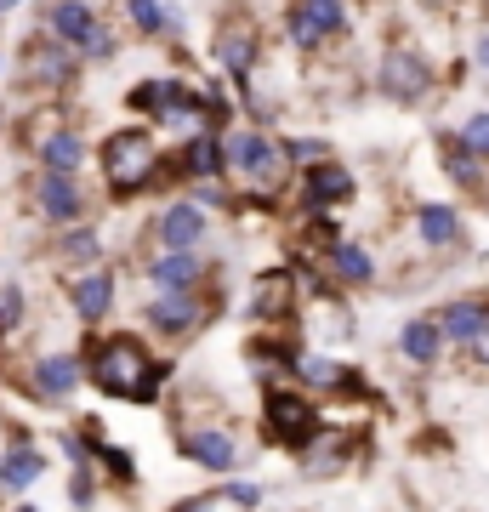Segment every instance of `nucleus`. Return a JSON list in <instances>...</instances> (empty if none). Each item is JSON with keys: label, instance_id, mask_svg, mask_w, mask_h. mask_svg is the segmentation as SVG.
<instances>
[{"label": "nucleus", "instance_id": "1", "mask_svg": "<svg viewBox=\"0 0 489 512\" xmlns=\"http://www.w3.org/2000/svg\"><path fill=\"white\" fill-rule=\"evenodd\" d=\"M86 370H91V387L103 399H126V404H154L165 387V370L154 353H148L143 336H97L86 348Z\"/></svg>", "mask_w": 489, "mask_h": 512}, {"label": "nucleus", "instance_id": "2", "mask_svg": "<svg viewBox=\"0 0 489 512\" xmlns=\"http://www.w3.org/2000/svg\"><path fill=\"white\" fill-rule=\"evenodd\" d=\"M160 171H165V148H160V137H154L148 126L109 131V143H103V188H109V200L143 194Z\"/></svg>", "mask_w": 489, "mask_h": 512}, {"label": "nucleus", "instance_id": "3", "mask_svg": "<svg viewBox=\"0 0 489 512\" xmlns=\"http://www.w3.org/2000/svg\"><path fill=\"white\" fill-rule=\"evenodd\" d=\"M262 421H268V439L279 444V450H290V456H302L313 444V433L325 427L313 393H302V387L285 382V376H273L268 393H262Z\"/></svg>", "mask_w": 489, "mask_h": 512}, {"label": "nucleus", "instance_id": "4", "mask_svg": "<svg viewBox=\"0 0 489 512\" xmlns=\"http://www.w3.org/2000/svg\"><path fill=\"white\" fill-rule=\"evenodd\" d=\"M222 160H228V177L234 183H251L262 194H273V183L285 177V143L268 137L262 126H228L222 131Z\"/></svg>", "mask_w": 489, "mask_h": 512}, {"label": "nucleus", "instance_id": "5", "mask_svg": "<svg viewBox=\"0 0 489 512\" xmlns=\"http://www.w3.org/2000/svg\"><path fill=\"white\" fill-rule=\"evenodd\" d=\"M211 313H217V296L211 285L205 291H171V296H148L143 302V325L160 336V342H188V336H200L211 325Z\"/></svg>", "mask_w": 489, "mask_h": 512}, {"label": "nucleus", "instance_id": "6", "mask_svg": "<svg viewBox=\"0 0 489 512\" xmlns=\"http://www.w3.org/2000/svg\"><path fill=\"white\" fill-rule=\"evenodd\" d=\"M347 0H290L285 6V35L296 52H319L330 40L347 35Z\"/></svg>", "mask_w": 489, "mask_h": 512}, {"label": "nucleus", "instance_id": "7", "mask_svg": "<svg viewBox=\"0 0 489 512\" xmlns=\"http://www.w3.org/2000/svg\"><path fill=\"white\" fill-rule=\"evenodd\" d=\"M376 92L387 97V103H421V97L433 92V63H427V52H416V46H387L376 63Z\"/></svg>", "mask_w": 489, "mask_h": 512}, {"label": "nucleus", "instance_id": "8", "mask_svg": "<svg viewBox=\"0 0 489 512\" xmlns=\"http://www.w3.org/2000/svg\"><path fill=\"white\" fill-rule=\"evenodd\" d=\"M211 57H217V69L234 80V86H251L256 63H262V35H256V23L245 12H228L217 23V35H211Z\"/></svg>", "mask_w": 489, "mask_h": 512}, {"label": "nucleus", "instance_id": "9", "mask_svg": "<svg viewBox=\"0 0 489 512\" xmlns=\"http://www.w3.org/2000/svg\"><path fill=\"white\" fill-rule=\"evenodd\" d=\"M177 450L211 478L239 473V439H234V427H222V421H188L177 433Z\"/></svg>", "mask_w": 489, "mask_h": 512}, {"label": "nucleus", "instance_id": "10", "mask_svg": "<svg viewBox=\"0 0 489 512\" xmlns=\"http://www.w3.org/2000/svg\"><path fill=\"white\" fill-rule=\"evenodd\" d=\"M74 69H80L74 46L52 40L46 29H40V35H29V46L18 52V74L29 80V86H40V92H63V86H74Z\"/></svg>", "mask_w": 489, "mask_h": 512}, {"label": "nucleus", "instance_id": "11", "mask_svg": "<svg viewBox=\"0 0 489 512\" xmlns=\"http://www.w3.org/2000/svg\"><path fill=\"white\" fill-rule=\"evenodd\" d=\"M80 382H91L86 353H40L35 365L23 370V387H29V399H40V404L74 399V393H80Z\"/></svg>", "mask_w": 489, "mask_h": 512}, {"label": "nucleus", "instance_id": "12", "mask_svg": "<svg viewBox=\"0 0 489 512\" xmlns=\"http://www.w3.org/2000/svg\"><path fill=\"white\" fill-rule=\"evenodd\" d=\"M154 245L160 251H205V239H211V211L200 200H171L160 205V217H154Z\"/></svg>", "mask_w": 489, "mask_h": 512}, {"label": "nucleus", "instance_id": "13", "mask_svg": "<svg viewBox=\"0 0 489 512\" xmlns=\"http://www.w3.org/2000/svg\"><path fill=\"white\" fill-rule=\"evenodd\" d=\"M205 274H211V262H205V251H154V256L143 262L148 296H171V291H205Z\"/></svg>", "mask_w": 489, "mask_h": 512}, {"label": "nucleus", "instance_id": "14", "mask_svg": "<svg viewBox=\"0 0 489 512\" xmlns=\"http://www.w3.org/2000/svg\"><path fill=\"white\" fill-rule=\"evenodd\" d=\"M296 285H302L296 268L262 274L251 291H245V319H256V325H290V319H296Z\"/></svg>", "mask_w": 489, "mask_h": 512}, {"label": "nucleus", "instance_id": "15", "mask_svg": "<svg viewBox=\"0 0 489 512\" xmlns=\"http://www.w3.org/2000/svg\"><path fill=\"white\" fill-rule=\"evenodd\" d=\"M40 478H46V456L35 450L29 427H12V433H6V456H0V495H6V501H23Z\"/></svg>", "mask_w": 489, "mask_h": 512}, {"label": "nucleus", "instance_id": "16", "mask_svg": "<svg viewBox=\"0 0 489 512\" xmlns=\"http://www.w3.org/2000/svg\"><path fill=\"white\" fill-rule=\"evenodd\" d=\"M35 211H40V222H52V228H74V222H86V188L74 183V177L40 171L35 177Z\"/></svg>", "mask_w": 489, "mask_h": 512}, {"label": "nucleus", "instance_id": "17", "mask_svg": "<svg viewBox=\"0 0 489 512\" xmlns=\"http://www.w3.org/2000/svg\"><path fill=\"white\" fill-rule=\"evenodd\" d=\"M353 194H359V183H353V171H347L336 154L302 171V205H308V211H336V205H347Z\"/></svg>", "mask_w": 489, "mask_h": 512}, {"label": "nucleus", "instance_id": "18", "mask_svg": "<svg viewBox=\"0 0 489 512\" xmlns=\"http://www.w3.org/2000/svg\"><path fill=\"white\" fill-rule=\"evenodd\" d=\"M97 23H103V12L91 0H46V12H40V29L52 40H63V46H74V52H86Z\"/></svg>", "mask_w": 489, "mask_h": 512}, {"label": "nucleus", "instance_id": "19", "mask_svg": "<svg viewBox=\"0 0 489 512\" xmlns=\"http://www.w3.org/2000/svg\"><path fill=\"white\" fill-rule=\"evenodd\" d=\"M63 296H69V308L80 313V325H103L114 313V268H86V274H69V285H63Z\"/></svg>", "mask_w": 489, "mask_h": 512}, {"label": "nucleus", "instance_id": "20", "mask_svg": "<svg viewBox=\"0 0 489 512\" xmlns=\"http://www.w3.org/2000/svg\"><path fill=\"white\" fill-rule=\"evenodd\" d=\"M444 348H450V336H444V325H438V313H416V319H404L399 330V359L416 370H433L438 359H444Z\"/></svg>", "mask_w": 489, "mask_h": 512}, {"label": "nucleus", "instance_id": "21", "mask_svg": "<svg viewBox=\"0 0 489 512\" xmlns=\"http://www.w3.org/2000/svg\"><path fill=\"white\" fill-rule=\"evenodd\" d=\"M296 461H302V473H308V478H336L347 461H353V433L336 427V421H325V427L313 433V444Z\"/></svg>", "mask_w": 489, "mask_h": 512}, {"label": "nucleus", "instance_id": "22", "mask_svg": "<svg viewBox=\"0 0 489 512\" xmlns=\"http://www.w3.org/2000/svg\"><path fill=\"white\" fill-rule=\"evenodd\" d=\"M103 234L91 222H74V228H57V245H52V262L69 268V274H86V268H103Z\"/></svg>", "mask_w": 489, "mask_h": 512}, {"label": "nucleus", "instance_id": "23", "mask_svg": "<svg viewBox=\"0 0 489 512\" xmlns=\"http://www.w3.org/2000/svg\"><path fill=\"white\" fill-rule=\"evenodd\" d=\"M325 279L336 291H364V285H376V262H370L359 239H342V245L325 251Z\"/></svg>", "mask_w": 489, "mask_h": 512}, {"label": "nucleus", "instance_id": "24", "mask_svg": "<svg viewBox=\"0 0 489 512\" xmlns=\"http://www.w3.org/2000/svg\"><path fill=\"white\" fill-rule=\"evenodd\" d=\"M177 165H182V177H194V183H222V177H228L222 131H194V137L177 148Z\"/></svg>", "mask_w": 489, "mask_h": 512}, {"label": "nucleus", "instance_id": "25", "mask_svg": "<svg viewBox=\"0 0 489 512\" xmlns=\"http://www.w3.org/2000/svg\"><path fill=\"white\" fill-rule=\"evenodd\" d=\"M438 325H444V336H450V348L467 353L472 342L484 336V325H489V302H478V296H455V302L438 308Z\"/></svg>", "mask_w": 489, "mask_h": 512}, {"label": "nucleus", "instance_id": "26", "mask_svg": "<svg viewBox=\"0 0 489 512\" xmlns=\"http://www.w3.org/2000/svg\"><path fill=\"white\" fill-rule=\"evenodd\" d=\"M438 165H444V177H450L455 188H467V194H484L489 188V160H478L461 137H438Z\"/></svg>", "mask_w": 489, "mask_h": 512}, {"label": "nucleus", "instance_id": "27", "mask_svg": "<svg viewBox=\"0 0 489 512\" xmlns=\"http://www.w3.org/2000/svg\"><path fill=\"white\" fill-rule=\"evenodd\" d=\"M416 239L421 251H455L461 245V211L455 205H421L416 211Z\"/></svg>", "mask_w": 489, "mask_h": 512}, {"label": "nucleus", "instance_id": "28", "mask_svg": "<svg viewBox=\"0 0 489 512\" xmlns=\"http://www.w3.org/2000/svg\"><path fill=\"white\" fill-rule=\"evenodd\" d=\"M35 160H40V171H52V177H80V165H86V137L74 126H63Z\"/></svg>", "mask_w": 489, "mask_h": 512}, {"label": "nucleus", "instance_id": "29", "mask_svg": "<svg viewBox=\"0 0 489 512\" xmlns=\"http://www.w3.org/2000/svg\"><path fill=\"white\" fill-rule=\"evenodd\" d=\"M86 433H91V456H97V473H103V478H114L120 490H131V484H137V461H131V450L109 444L103 433H97V427H91V421H86Z\"/></svg>", "mask_w": 489, "mask_h": 512}, {"label": "nucleus", "instance_id": "30", "mask_svg": "<svg viewBox=\"0 0 489 512\" xmlns=\"http://www.w3.org/2000/svg\"><path fill=\"white\" fill-rule=\"evenodd\" d=\"M120 12H126V23L137 29V35H177V18H171V6L165 0H120Z\"/></svg>", "mask_w": 489, "mask_h": 512}, {"label": "nucleus", "instance_id": "31", "mask_svg": "<svg viewBox=\"0 0 489 512\" xmlns=\"http://www.w3.org/2000/svg\"><path fill=\"white\" fill-rule=\"evenodd\" d=\"M23 313H29V302H23V285H0V342H12V336H18Z\"/></svg>", "mask_w": 489, "mask_h": 512}, {"label": "nucleus", "instance_id": "32", "mask_svg": "<svg viewBox=\"0 0 489 512\" xmlns=\"http://www.w3.org/2000/svg\"><path fill=\"white\" fill-rule=\"evenodd\" d=\"M285 160L308 171V165L330 160V143H325V137H285Z\"/></svg>", "mask_w": 489, "mask_h": 512}, {"label": "nucleus", "instance_id": "33", "mask_svg": "<svg viewBox=\"0 0 489 512\" xmlns=\"http://www.w3.org/2000/svg\"><path fill=\"white\" fill-rule=\"evenodd\" d=\"M455 137H461L478 160H489V109H472L467 120H461V131H455Z\"/></svg>", "mask_w": 489, "mask_h": 512}, {"label": "nucleus", "instance_id": "34", "mask_svg": "<svg viewBox=\"0 0 489 512\" xmlns=\"http://www.w3.org/2000/svg\"><path fill=\"white\" fill-rule=\"evenodd\" d=\"M114 52H120V35L109 29V18L97 23V35L86 40V52H80V63H114Z\"/></svg>", "mask_w": 489, "mask_h": 512}, {"label": "nucleus", "instance_id": "35", "mask_svg": "<svg viewBox=\"0 0 489 512\" xmlns=\"http://www.w3.org/2000/svg\"><path fill=\"white\" fill-rule=\"evenodd\" d=\"M217 501H222V507H239V512H256V507H262V484H251V478L239 484V478H234V484H222V490H217Z\"/></svg>", "mask_w": 489, "mask_h": 512}, {"label": "nucleus", "instance_id": "36", "mask_svg": "<svg viewBox=\"0 0 489 512\" xmlns=\"http://www.w3.org/2000/svg\"><path fill=\"white\" fill-rule=\"evenodd\" d=\"M97 467H69V501L74 507H91V495H97Z\"/></svg>", "mask_w": 489, "mask_h": 512}, {"label": "nucleus", "instance_id": "37", "mask_svg": "<svg viewBox=\"0 0 489 512\" xmlns=\"http://www.w3.org/2000/svg\"><path fill=\"white\" fill-rule=\"evenodd\" d=\"M472 69L489 74V29H478V35H472Z\"/></svg>", "mask_w": 489, "mask_h": 512}, {"label": "nucleus", "instance_id": "38", "mask_svg": "<svg viewBox=\"0 0 489 512\" xmlns=\"http://www.w3.org/2000/svg\"><path fill=\"white\" fill-rule=\"evenodd\" d=\"M467 359H472L478 370H489V325H484V336H478V342L467 348Z\"/></svg>", "mask_w": 489, "mask_h": 512}, {"label": "nucleus", "instance_id": "39", "mask_svg": "<svg viewBox=\"0 0 489 512\" xmlns=\"http://www.w3.org/2000/svg\"><path fill=\"white\" fill-rule=\"evenodd\" d=\"M18 6H23V0H0V12H18Z\"/></svg>", "mask_w": 489, "mask_h": 512}, {"label": "nucleus", "instance_id": "40", "mask_svg": "<svg viewBox=\"0 0 489 512\" xmlns=\"http://www.w3.org/2000/svg\"><path fill=\"white\" fill-rule=\"evenodd\" d=\"M12 512H40V507H35V501H18V507H12Z\"/></svg>", "mask_w": 489, "mask_h": 512}, {"label": "nucleus", "instance_id": "41", "mask_svg": "<svg viewBox=\"0 0 489 512\" xmlns=\"http://www.w3.org/2000/svg\"><path fill=\"white\" fill-rule=\"evenodd\" d=\"M0 80H6V52H0Z\"/></svg>", "mask_w": 489, "mask_h": 512}, {"label": "nucleus", "instance_id": "42", "mask_svg": "<svg viewBox=\"0 0 489 512\" xmlns=\"http://www.w3.org/2000/svg\"><path fill=\"white\" fill-rule=\"evenodd\" d=\"M438 6H461V0H438Z\"/></svg>", "mask_w": 489, "mask_h": 512}, {"label": "nucleus", "instance_id": "43", "mask_svg": "<svg viewBox=\"0 0 489 512\" xmlns=\"http://www.w3.org/2000/svg\"><path fill=\"white\" fill-rule=\"evenodd\" d=\"M0 433H6V421H0Z\"/></svg>", "mask_w": 489, "mask_h": 512}, {"label": "nucleus", "instance_id": "44", "mask_svg": "<svg viewBox=\"0 0 489 512\" xmlns=\"http://www.w3.org/2000/svg\"><path fill=\"white\" fill-rule=\"evenodd\" d=\"M0 23H6V12H0Z\"/></svg>", "mask_w": 489, "mask_h": 512}]
</instances>
